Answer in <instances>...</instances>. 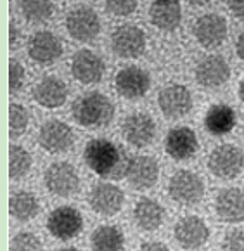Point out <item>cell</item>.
Instances as JSON below:
<instances>
[{
    "mask_svg": "<svg viewBox=\"0 0 244 251\" xmlns=\"http://www.w3.org/2000/svg\"><path fill=\"white\" fill-rule=\"evenodd\" d=\"M83 158L94 174L111 180L126 178L130 163H132V158H128L122 146L107 139H92L90 142H87Z\"/></svg>",
    "mask_w": 244,
    "mask_h": 251,
    "instance_id": "1",
    "label": "cell"
},
{
    "mask_svg": "<svg viewBox=\"0 0 244 251\" xmlns=\"http://www.w3.org/2000/svg\"><path fill=\"white\" fill-rule=\"evenodd\" d=\"M71 113H73V120L80 126L102 128L113 122L115 106L104 94L89 92L74 100Z\"/></svg>",
    "mask_w": 244,
    "mask_h": 251,
    "instance_id": "2",
    "label": "cell"
},
{
    "mask_svg": "<svg viewBox=\"0 0 244 251\" xmlns=\"http://www.w3.org/2000/svg\"><path fill=\"white\" fill-rule=\"evenodd\" d=\"M168 194L182 206H194L204 196V180L191 170H178L170 177Z\"/></svg>",
    "mask_w": 244,
    "mask_h": 251,
    "instance_id": "3",
    "label": "cell"
},
{
    "mask_svg": "<svg viewBox=\"0 0 244 251\" xmlns=\"http://www.w3.org/2000/svg\"><path fill=\"white\" fill-rule=\"evenodd\" d=\"M44 184L50 194L57 198H71L80 189V175L68 161H57L47 166Z\"/></svg>",
    "mask_w": 244,
    "mask_h": 251,
    "instance_id": "4",
    "label": "cell"
},
{
    "mask_svg": "<svg viewBox=\"0 0 244 251\" xmlns=\"http://www.w3.org/2000/svg\"><path fill=\"white\" fill-rule=\"evenodd\" d=\"M244 154L237 146L234 144H220L215 148L208 156V168L219 178H236L243 172Z\"/></svg>",
    "mask_w": 244,
    "mask_h": 251,
    "instance_id": "5",
    "label": "cell"
},
{
    "mask_svg": "<svg viewBox=\"0 0 244 251\" xmlns=\"http://www.w3.org/2000/svg\"><path fill=\"white\" fill-rule=\"evenodd\" d=\"M158 106L168 120L184 118L193 109V94L185 85L171 83L158 94Z\"/></svg>",
    "mask_w": 244,
    "mask_h": 251,
    "instance_id": "6",
    "label": "cell"
},
{
    "mask_svg": "<svg viewBox=\"0 0 244 251\" xmlns=\"http://www.w3.org/2000/svg\"><path fill=\"white\" fill-rule=\"evenodd\" d=\"M66 30L71 38L78 42H90L99 35L100 19L94 9L87 5H80L68 12Z\"/></svg>",
    "mask_w": 244,
    "mask_h": 251,
    "instance_id": "7",
    "label": "cell"
},
{
    "mask_svg": "<svg viewBox=\"0 0 244 251\" xmlns=\"http://www.w3.org/2000/svg\"><path fill=\"white\" fill-rule=\"evenodd\" d=\"M83 229V217L73 206H59L52 210L47 218V230L61 241L76 237Z\"/></svg>",
    "mask_w": 244,
    "mask_h": 251,
    "instance_id": "8",
    "label": "cell"
},
{
    "mask_svg": "<svg viewBox=\"0 0 244 251\" xmlns=\"http://www.w3.org/2000/svg\"><path fill=\"white\" fill-rule=\"evenodd\" d=\"M122 133L128 144H132L133 148H146L149 146L156 137V122L152 120V116L149 113H132L123 120L122 125Z\"/></svg>",
    "mask_w": 244,
    "mask_h": 251,
    "instance_id": "9",
    "label": "cell"
},
{
    "mask_svg": "<svg viewBox=\"0 0 244 251\" xmlns=\"http://www.w3.org/2000/svg\"><path fill=\"white\" fill-rule=\"evenodd\" d=\"M111 49L122 59L139 57L146 50V35L135 25L118 26L111 35Z\"/></svg>",
    "mask_w": 244,
    "mask_h": 251,
    "instance_id": "10",
    "label": "cell"
},
{
    "mask_svg": "<svg viewBox=\"0 0 244 251\" xmlns=\"http://www.w3.org/2000/svg\"><path fill=\"white\" fill-rule=\"evenodd\" d=\"M74 142V133L68 123L61 120H47L38 132V144L52 154H59L71 149Z\"/></svg>",
    "mask_w": 244,
    "mask_h": 251,
    "instance_id": "11",
    "label": "cell"
},
{
    "mask_svg": "<svg viewBox=\"0 0 244 251\" xmlns=\"http://www.w3.org/2000/svg\"><path fill=\"white\" fill-rule=\"evenodd\" d=\"M151 76L139 66H126L115 76V89L123 99L137 100L149 92Z\"/></svg>",
    "mask_w": 244,
    "mask_h": 251,
    "instance_id": "12",
    "label": "cell"
},
{
    "mask_svg": "<svg viewBox=\"0 0 244 251\" xmlns=\"http://www.w3.org/2000/svg\"><path fill=\"white\" fill-rule=\"evenodd\" d=\"M106 71V64L100 59V55L89 49H81L74 52L71 59V75L76 81L83 85H94L99 83Z\"/></svg>",
    "mask_w": 244,
    "mask_h": 251,
    "instance_id": "13",
    "label": "cell"
},
{
    "mask_svg": "<svg viewBox=\"0 0 244 251\" xmlns=\"http://www.w3.org/2000/svg\"><path fill=\"white\" fill-rule=\"evenodd\" d=\"M125 203V194L118 185L111 182H100L90 191L89 204L97 215L115 217Z\"/></svg>",
    "mask_w": 244,
    "mask_h": 251,
    "instance_id": "14",
    "label": "cell"
},
{
    "mask_svg": "<svg viewBox=\"0 0 244 251\" xmlns=\"http://www.w3.org/2000/svg\"><path fill=\"white\" fill-rule=\"evenodd\" d=\"M173 236L175 241L184 250H197L206 244L208 237H210V229L203 218L196 217V215H187L175 224Z\"/></svg>",
    "mask_w": 244,
    "mask_h": 251,
    "instance_id": "15",
    "label": "cell"
},
{
    "mask_svg": "<svg viewBox=\"0 0 244 251\" xmlns=\"http://www.w3.org/2000/svg\"><path fill=\"white\" fill-rule=\"evenodd\" d=\"M28 55L37 64L49 66L63 55V44L52 31H37L28 40Z\"/></svg>",
    "mask_w": 244,
    "mask_h": 251,
    "instance_id": "16",
    "label": "cell"
},
{
    "mask_svg": "<svg viewBox=\"0 0 244 251\" xmlns=\"http://www.w3.org/2000/svg\"><path fill=\"white\" fill-rule=\"evenodd\" d=\"M194 37L204 49H215L227 38V21L220 14H204L194 23Z\"/></svg>",
    "mask_w": 244,
    "mask_h": 251,
    "instance_id": "17",
    "label": "cell"
},
{
    "mask_svg": "<svg viewBox=\"0 0 244 251\" xmlns=\"http://www.w3.org/2000/svg\"><path fill=\"white\" fill-rule=\"evenodd\" d=\"M230 78L229 63L222 55H206L196 66V81L204 89H219Z\"/></svg>",
    "mask_w": 244,
    "mask_h": 251,
    "instance_id": "18",
    "label": "cell"
},
{
    "mask_svg": "<svg viewBox=\"0 0 244 251\" xmlns=\"http://www.w3.org/2000/svg\"><path fill=\"white\" fill-rule=\"evenodd\" d=\"M215 211L227 224L244 222V191L239 187H227L215 198Z\"/></svg>",
    "mask_w": 244,
    "mask_h": 251,
    "instance_id": "19",
    "label": "cell"
},
{
    "mask_svg": "<svg viewBox=\"0 0 244 251\" xmlns=\"http://www.w3.org/2000/svg\"><path fill=\"white\" fill-rule=\"evenodd\" d=\"M199 142H197L196 132L189 126H177L168 132L165 139V149L177 161H185L196 154Z\"/></svg>",
    "mask_w": 244,
    "mask_h": 251,
    "instance_id": "20",
    "label": "cell"
},
{
    "mask_svg": "<svg viewBox=\"0 0 244 251\" xmlns=\"http://www.w3.org/2000/svg\"><path fill=\"white\" fill-rule=\"evenodd\" d=\"M159 178V165L151 156H137L132 158L130 163L126 180L137 191H147L154 187V184Z\"/></svg>",
    "mask_w": 244,
    "mask_h": 251,
    "instance_id": "21",
    "label": "cell"
},
{
    "mask_svg": "<svg viewBox=\"0 0 244 251\" xmlns=\"http://www.w3.org/2000/svg\"><path fill=\"white\" fill-rule=\"evenodd\" d=\"M33 99L37 104L47 109L61 107L68 99V87L57 76H44L33 87Z\"/></svg>",
    "mask_w": 244,
    "mask_h": 251,
    "instance_id": "22",
    "label": "cell"
},
{
    "mask_svg": "<svg viewBox=\"0 0 244 251\" xmlns=\"http://www.w3.org/2000/svg\"><path fill=\"white\" fill-rule=\"evenodd\" d=\"M133 220L141 230L152 232L163 226L165 210L158 201L151 200V198H141L133 206Z\"/></svg>",
    "mask_w": 244,
    "mask_h": 251,
    "instance_id": "23",
    "label": "cell"
},
{
    "mask_svg": "<svg viewBox=\"0 0 244 251\" xmlns=\"http://www.w3.org/2000/svg\"><path fill=\"white\" fill-rule=\"evenodd\" d=\"M149 18L159 30H175L182 21V9L178 0H154L149 9Z\"/></svg>",
    "mask_w": 244,
    "mask_h": 251,
    "instance_id": "24",
    "label": "cell"
},
{
    "mask_svg": "<svg viewBox=\"0 0 244 251\" xmlns=\"http://www.w3.org/2000/svg\"><path fill=\"white\" fill-rule=\"evenodd\" d=\"M204 126L211 135H227L236 126V113L227 104H215L204 116Z\"/></svg>",
    "mask_w": 244,
    "mask_h": 251,
    "instance_id": "25",
    "label": "cell"
},
{
    "mask_svg": "<svg viewBox=\"0 0 244 251\" xmlns=\"http://www.w3.org/2000/svg\"><path fill=\"white\" fill-rule=\"evenodd\" d=\"M40 211V201L30 191H18L9 200V213L18 222H30Z\"/></svg>",
    "mask_w": 244,
    "mask_h": 251,
    "instance_id": "26",
    "label": "cell"
},
{
    "mask_svg": "<svg viewBox=\"0 0 244 251\" xmlns=\"http://www.w3.org/2000/svg\"><path fill=\"white\" fill-rule=\"evenodd\" d=\"M125 236L118 226H99L90 237L92 251H122Z\"/></svg>",
    "mask_w": 244,
    "mask_h": 251,
    "instance_id": "27",
    "label": "cell"
},
{
    "mask_svg": "<svg viewBox=\"0 0 244 251\" xmlns=\"http://www.w3.org/2000/svg\"><path fill=\"white\" fill-rule=\"evenodd\" d=\"M19 9L28 23L42 25V23H47L54 14V2L52 0H21Z\"/></svg>",
    "mask_w": 244,
    "mask_h": 251,
    "instance_id": "28",
    "label": "cell"
},
{
    "mask_svg": "<svg viewBox=\"0 0 244 251\" xmlns=\"http://www.w3.org/2000/svg\"><path fill=\"white\" fill-rule=\"evenodd\" d=\"M31 163H33L31 154L23 146L12 144L9 148V175L11 178L19 180V178L26 177L31 168Z\"/></svg>",
    "mask_w": 244,
    "mask_h": 251,
    "instance_id": "29",
    "label": "cell"
},
{
    "mask_svg": "<svg viewBox=\"0 0 244 251\" xmlns=\"http://www.w3.org/2000/svg\"><path fill=\"white\" fill-rule=\"evenodd\" d=\"M30 125V113L23 104L12 102L9 106V133L12 139H18L26 132Z\"/></svg>",
    "mask_w": 244,
    "mask_h": 251,
    "instance_id": "30",
    "label": "cell"
},
{
    "mask_svg": "<svg viewBox=\"0 0 244 251\" xmlns=\"http://www.w3.org/2000/svg\"><path fill=\"white\" fill-rule=\"evenodd\" d=\"M11 251H44V244L33 232H19L12 237Z\"/></svg>",
    "mask_w": 244,
    "mask_h": 251,
    "instance_id": "31",
    "label": "cell"
},
{
    "mask_svg": "<svg viewBox=\"0 0 244 251\" xmlns=\"http://www.w3.org/2000/svg\"><path fill=\"white\" fill-rule=\"evenodd\" d=\"M139 5V0H106V9L109 14L126 18L133 14Z\"/></svg>",
    "mask_w": 244,
    "mask_h": 251,
    "instance_id": "32",
    "label": "cell"
},
{
    "mask_svg": "<svg viewBox=\"0 0 244 251\" xmlns=\"http://www.w3.org/2000/svg\"><path fill=\"white\" fill-rule=\"evenodd\" d=\"M24 85V68L19 61L11 59L9 61V90L16 94Z\"/></svg>",
    "mask_w": 244,
    "mask_h": 251,
    "instance_id": "33",
    "label": "cell"
},
{
    "mask_svg": "<svg viewBox=\"0 0 244 251\" xmlns=\"http://www.w3.org/2000/svg\"><path fill=\"white\" fill-rule=\"evenodd\" d=\"M222 251H244V230L234 229L223 236Z\"/></svg>",
    "mask_w": 244,
    "mask_h": 251,
    "instance_id": "34",
    "label": "cell"
},
{
    "mask_svg": "<svg viewBox=\"0 0 244 251\" xmlns=\"http://www.w3.org/2000/svg\"><path fill=\"white\" fill-rule=\"evenodd\" d=\"M229 9L237 19L244 21V0H229Z\"/></svg>",
    "mask_w": 244,
    "mask_h": 251,
    "instance_id": "35",
    "label": "cell"
},
{
    "mask_svg": "<svg viewBox=\"0 0 244 251\" xmlns=\"http://www.w3.org/2000/svg\"><path fill=\"white\" fill-rule=\"evenodd\" d=\"M139 251H170V248L159 241H147V243L141 244Z\"/></svg>",
    "mask_w": 244,
    "mask_h": 251,
    "instance_id": "36",
    "label": "cell"
},
{
    "mask_svg": "<svg viewBox=\"0 0 244 251\" xmlns=\"http://www.w3.org/2000/svg\"><path fill=\"white\" fill-rule=\"evenodd\" d=\"M18 42H19V31H18V28H16L14 23H12L11 30H9V44H11V49L18 47Z\"/></svg>",
    "mask_w": 244,
    "mask_h": 251,
    "instance_id": "37",
    "label": "cell"
},
{
    "mask_svg": "<svg viewBox=\"0 0 244 251\" xmlns=\"http://www.w3.org/2000/svg\"><path fill=\"white\" fill-rule=\"evenodd\" d=\"M236 52L239 55V59L244 61V31L237 37V42H236Z\"/></svg>",
    "mask_w": 244,
    "mask_h": 251,
    "instance_id": "38",
    "label": "cell"
},
{
    "mask_svg": "<svg viewBox=\"0 0 244 251\" xmlns=\"http://www.w3.org/2000/svg\"><path fill=\"white\" fill-rule=\"evenodd\" d=\"M187 2L191 5H206V4H210L211 0H187Z\"/></svg>",
    "mask_w": 244,
    "mask_h": 251,
    "instance_id": "39",
    "label": "cell"
},
{
    "mask_svg": "<svg viewBox=\"0 0 244 251\" xmlns=\"http://www.w3.org/2000/svg\"><path fill=\"white\" fill-rule=\"evenodd\" d=\"M239 97H241V100L244 102V78L241 80V83H239Z\"/></svg>",
    "mask_w": 244,
    "mask_h": 251,
    "instance_id": "40",
    "label": "cell"
},
{
    "mask_svg": "<svg viewBox=\"0 0 244 251\" xmlns=\"http://www.w3.org/2000/svg\"><path fill=\"white\" fill-rule=\"evenodd\" d=\"M59 251H78L76 248H64V250H59Z\"/></svg>",
    "mask_w": 244,
    "mask_h": 251,
    "instance_id": "41",
    "label": "cell"
}]
</instances>
